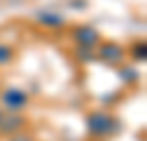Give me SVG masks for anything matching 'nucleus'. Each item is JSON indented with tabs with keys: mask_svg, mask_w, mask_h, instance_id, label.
Returning a JSON list of instances; mask_svg holds the SVG:
<instances>
[{
	"mask_svg": "<svg viewBox=\"0 0 147 141\" xmlns=\"http://www.w3.org/2000/svg\"><path fill=\"white\" fill-rule=\"evenodd\" d=\"M73 40L77 42V46H86V49H92L94 44L101 42V35H99L97 29H92L88 25H79L73 29Z\"/></svg>",
	"mask_w": 147,
	"mask_h": 141,
	"instance_id": "f03ea898",
	"label": "nucleus"
},
{
	"mask_svg": "<svg viewBox=\"0 0 147 141\" xmlns=\"http://www.w3.org/2000/svg\"><path fill=\"white\" fill-rule=\"evenodd\" d=\"M26 101H29V95H26L22 88H7V91L2 93V106L11 112L24 108Z\"/></svg>",
	"mask_w": 147,
	"mask_h": 141,
	"instance_id": "7ed1b4c3",
	"label": "nucleus"
},
{
	"mask_svg": "<svg viewBox=\"0 0 147 141\" xmlns=\"http://www.w3.org/2000/svg\"><path fill=\"white\" fill-rule=\"evenodd\" d=\"M145 49H147V46H145V42H138V44H134V49H132V51H134V53H132V57H134V60H145Z\"/></svg>",
	"mask_w": 147,
	"mask_h": 141,
	"instance_id": "6e6552de",
	"label": "nucleus"
},
{
	"mask_svg": "<svg viewBox=\"0 0 147 141\" xmlns=\"http://www.w3.org/2000/svg\"><path fill=\"white\" fill-rule=\"evenodd\" d=\"M86 123H88L90 135H97V137H108V135H112V132H117V130H119V121L112 115L103 112V110L90 112L88 119H86Z\"/></svg>",
	"mask_w": 147,
	"mask_h": 141,
	"instance_id": "f257e3e1",
	"label": "nucleus"
},
{
	"mask_svg": "<svg viewBox=\"0 0 147 141\" xmlns=\"http://www.w3.org/2000/svg\"><path fill=\"white\" fill-rule=\"evenodd\" d=\"M13 55H16V51H13L11 46L0 44V66H7V64L13 60Z\"/></svg>",
	"mask_w": 147,
	"mask_h": 141,
	"instance_id": "0eeeda50",
	"label": "nucleus"
},
{
	"mask_svg": "<svg viewBox=\"0 0 147 141\" xmlns=\"http://www.w3.org/2000/svg\"><path fill=\"white\" fill-rule=\"evenodd\" d=\"M0 119H2V112H0Z\"/></svg>",
	"mask_w": 147,
	"mask_h": 141,
	"instance_id": "9b49d317",
	"label": "nucleus"
},
{
	"mask_svg": "<svg viewBox=\"0 0 147 141\" xmlns=\"http://www.w3.org/2000/svg\"><path fill=\"white\" fill-rule=\"evenodd\" d=\"M77 53H79V60H86V62L92 57L90 49H86V46H77Z\"/></svg>",
	"mask_w": 147,
	"mask_h": 141,
	"instance_id": "1a4fd4ad",
	"label": "nucleus"
},
{
	"mask_svg": "<svg viewBox=\"0 0 147 141\" xmlns=\"http://www.w3.org/2000/svg\"><path fill=\"white\" fill-rule=\"evenodd\" d=\"M22 126H24V119H22V117H16V115L7 117V119H5V117L0 119V132H7V135H9V132L20 130Z\"/></svg>",
	"mask_w": 147,
	"mask_h": 141,
	"instance_id": "423d86ee",
	"label": "nucleus"
},
{
	"mask_svg": "<svg viewBox=\"0 0 147 141\" xmlns=\"http://www.w3.org/2000/svg\"><path fill=\"white\" fill-rule=\"evenodd\" d=\"M125 57V49L117 42H103L99 46V60L105 64H121Z\"/></svg>",
	"mask_w": 147,
	"mask_h": 141,
	"instance_id": "20e7f679",
	"label": "nucleus"
},
{
	"mask_svg": "<svg viewBox=\"0 0 147 141\" xmlns=\"http://www.w3.org/2000/svg\"><path fill=\"white\" fill-rule=\"evenodd\" d=\"M37 25H44V27H51V29H57V27L64 25V18L59 13H51V11H44V13H37Z\"/></svg>",
	"mask_w": 147,
	"mask_h": 141,
	"instance_id": "39448f33",
	"label": "nucleus"
},
{
	"mask_svg": "<svg viewBox=\"0 0 147 141\" xmlns=\"http://www.w3.org/2000/svg\"><path fill=\"white\" fill-rule=\"evenodd\" d=\"M11 141H33V139H31V137H26V135H13Z\"/></svg>",
	"mask_w": 147,
	"mask_h": 141,
	"instance_id": "9d476101",
	"label": "nucleus"
}]
</instances>
